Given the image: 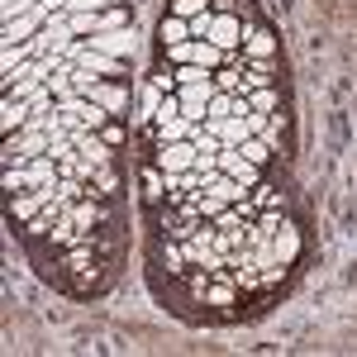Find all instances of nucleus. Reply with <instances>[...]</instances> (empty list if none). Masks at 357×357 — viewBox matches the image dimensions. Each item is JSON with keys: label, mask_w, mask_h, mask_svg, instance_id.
<instances>
[{"label": "nucleus", "mask_w": 357, "mask_h": 357, "mask_svg": "<svg viewBox=\"0 0 357 357\" xmlns=\"http://www.w3.org/2000/svg\"><path fill=\"white\" fill-rule=\"evenodd\" d=\"M48 20V5H38V10H29L24 20H5V48H15V43H29L24 33H33V29Z\"/></svg>", "instance_id": "nucleus-9"}, {"label": "nucleus", "mask_w": 357, "mask_h": 357, "mask_svg": "<svg viewBox=\"0 0 357 357\" xmlns=\"http://www.w3.org/2000/svg\"><path fill=\"white\" fill-rule=\"evenodd\" d=\"M238 153H243L248 162H257V167H272V148H267V143H262V138H243V143H238Z\"/></svg>", "instance_id": "nucleus-17"}, {"label": "nucleus", "mask_w": 357, "mask_h": 357, "mask_svg": "<svg viewBox=\"0 0 357 357\" xmlns=\"http://www.w3.org/2000/svg\"><path fill=\"white\" fill-rule=\"evenodd\" d=\"M91 100H96V105H105V110L110 114H119L124 110V105H129V91H114V86H91Z\"/></svg>", "instance_id": "nucleus-14"}, {"label": "nucleus", "mask_w": 357, "mask_h": 357, "mask_svg": "<svg viewBox=\"0 0 357 357\" xmlns=\"http://www.w3.org/2000/svg\"><path fill=\"white\" fill-rule=\"evenodd\" d=\"M205 10H210V0H172V15H181V20H195Z\"/></svg>", "instance_id": "nucleus-20"}, {"label": "nucleus", "mask_w": 357, "mask_h": 357, "mask_svg": "<svg viewBox=\"0 0 357 357\" xmlns=\"http://www.w3.org/2000/svg\"><path fill=\"white\" fill-rule=\"evenodd\" d=\"M243 57H276V33L267 24H252L243 33Z\"/></svg>", "instance_id": "nucleus-10"}, {"label": "nucleus", "mask_w": 357, "mask_h": 357, "mask_svg": "<svg viewBox=\"0 0 357 357\" xmlns=\"http://www.w3.org/2000/svg\"><path fill=\"white\" fill-rule=\"evenodd\" d=\"M243 20L238 15H215V24H210V43H220L224 53H238L243 48Z\"/></svg>", "instance_id": "nucleus-5"}, {"label": "nucleus", "mask_w": 357, "mask_h": 357, "mask_svg": "<svg viewBox=\"0 0 357 357\" xmlns=\"http://www.w3.org/2000/svg\"><path fill=\"white\" fill-rule=\"evenodd\" d=\"M153 124H158L162 143H181V138L195 134V119H186V114H176V119H153Z\"/></svg>", "instance_id": "nucleus-12"}, {"label": "nucleus", "mask_w": 357, "mask_h": 357, "mask_svg": "<svg viewBox=\"0 0 357 357\" xmlns=\"http://www.w3.org/2000/svg\"><path fill=\"white\" fill-rule=\"evenodd\" d=\"M248 105H252V114H272V110H281V91H276V86L248 91Z\"/></svg>", "instance_id": "nucleus-15"}, {"label": "nucleus", "mask_w": 357, "mask_h": 357, "mask_svg": "<svg viewBox=\"0 0 357 357\" xmlns=\"http://www.w3.org/2000/svg\"><path fill=\"white\" fill-rule=\"evenodd\" d=\"M91 48H100V53H124V48H129V33H124V29H110V33H100V38H91Z\"/></svg>", "instance_id": "nucleus-18"}, {"label": "nucleus", "mask_w": 357, "mask_h": 357, "mask_svg": "<svg viewBox=\"0 0 357 357\" xmlns=\"http://www.w3.org/2000/svg\"><path fill=\"white\" fill-rule=\"evenodd\" d=\"M215 91H220L215 77H205V82H195V86H176V96H181V114L195 119V124H205V110H210Z\"/></svg>", "instance_id": "nucleus-2"}, {"label": "nucleus", "mask_w": 357, "mask_h": 357, "mask_svg": "<svg viewBox=\"0 0 357 357\" xmlns=\"http://www.w3.org/2000/svg\"><path fill=\"white\" fill-rule=\"evenodd\" d=\"M301 248H305V238H301V224H281L276 229V238H272V252H276V262H286V267H296L301 262Z\"/></svg>", "instance_id": "nucleus-6"}, {"label": "nucleus", "mask_w": 357, "mask_h": 357, "mask_svg": "<svg viewBox=\"0 0 357 357\" xmlns=\"http://www.w3.org/2000/svg\"><path fill=\"white\" fill-rule=\"evenodd\" d=\"M234 100H238V96H229V91H215V100H210L205 119H229V114H234Z\"/></svg>", "instance_id": "nucleus-19"}, {"label": "nucleus", "mask_w": 357, "mask_h": 357, "mask_svg": "<svg viewBox=\"0 0 357 357\" xmlns=\"http://www.w3.org/2000/svg\"><path fill=\"white\" fill-rule=\"evenodd\" d=\"M158 38H162V48H172V43H186V38H191V20L167 15L162 24H158Z\"/></svg>", "instance_id": "nucleus-11"}, {"label": "nucleus", "mask_w": 357, "mask_h": 357, "mask_svg": "<svg viewBox=\"0 0 357 357\" xmlns=\"http://www.w3.org/2000/svg\"><path fill=\"white\" fill-rule=\"evenodd\" d=\"M210 24H215V10L195 15V20H191V38H210Z\"/></svg>", "instance_id": "nucleus-23"}, {"label": "nucleus", "mask_w": 357, "mask_h": 357, "mask_svg": "<svg viewBox=\"0 0 357 357\" xmlns=\"http://www.w3.org/2000/svg\"><path fill=\"white\" fill-rule=\"evenodd\" d=\"M176 114H181V96L172 91V96H162V105H158V114H153V119H176Z\"/></svg>", "instance_id": "nucleus-22"}, {"label": "nucleus", "mask_w": 357, "mask_h": 357, "mask_svg": "<svg viewBox=\"0 0 357 357\" xmlns=\"http://www.w3.org/2000/svg\"><path fill=\"white\" fill-rule=\"evenodd\" d=\"M100 138H105V143H110V148H124V143H129V129H124V124H119V119H110V124H105V129H100Z\"/></svg>", "instance_id": "nucleus-21"}, {"label": "nucleus", "mask_w": 357, "mask_h": 357, "mask_svg": "<svg viewBox=\"0 0 357 357\" xmlns=\"http://www.w3.org/2000/svg\"><path fill=\"white\" fill-rule=\"evenodd\" d=\"M215 86H220V91H229V96H248L243 67H220V72H215Z\"/></svg>", "instance_id": "nucleus-16"}, {"label": "nucleus", "mask_w": 357, "mask_h": 357, "mask_svg": "<svg viewBox=\"0 0 357 357\" xmlns=\"http://www.w3.org/2000/svg\"><path fill=\"white\" fill-rule=\"evenodd\" d=\"M195 158H200V148H195L191 138H181V143H162V148H153V162L162 167V172H191Z\"/></svg>", "instance_id": "nucleus-3"}, {"label": "nucleus", "mask_w": 357, "mask_h": 357, "mask_svg": "<svg viewBox=\"0 0 357 357\" xmlns=\"http://www.w3.org/2000/svg\"><path fill=\"white\" fill-rule=\"evenodd\" d=\"M29 119H33V105L20 100V96H5L0 100V134H20Z\"/></svg>", "instance_id": "nucleus-8"}, {"label": "nucleus", "mask_w": 357, "mask_h": 357, "mask_svg": "<svg viewBox=\"0 0 357 357\" xmlns=\"http://www.w3.org/2000/svg\"><path fill=\"white\" fill-rule=\"evenodd\" d=\"M134 172H138V186H143V205H148V210L167 205V195L176 191V172H162L153 158H138Z\"/></svg>", "instance_id": "nucleus-1"}, {"label": "nucleus", "mask_w": 357, "mask_h": 357, "mask_svg": "<svg viewBox=\"0 0 357 357\" xmlns=\"http://www.w3.org/2000/svg\"><path fill=\"white\" fill-rule=\"evenodd\" d=\"M276 72H281V57H243V86H248V91L272 86Z\"/></svg>", "instance_id": "nucleus-7"}, {"label": "nucleus", "mask_w": 357, "mask_h": 357, "mask_svg": "<svg viewBox=\"0 0 357 357\" xmlns=\"http://www.w3.org/2000/svg\"><path fill=\"white\" fill-rule=\"evenodd\" d=\"M252 205H257V210H291L286 191H281V186H267V181H262V186H252Z\"/></svg>", "instance_id": "nucleus-13"}, {"label": "nucleus", "mask_w": 357, "mask_h": 357, "mask_svg": "<svg viewBox=\"0 0 357 357\" xmlns=\"http://www.w3.org/2000/svg\"><path fill=\"white\" fill-rule=\"evenodd\" d=\"M119 191H124V172H119V162L96 167L91 181H86V195H91V200H119Z\"/></svg>", "instance_id": "nucleus-4"}]
</instances>
